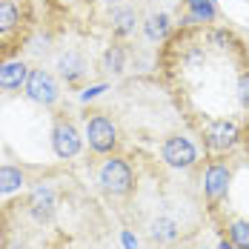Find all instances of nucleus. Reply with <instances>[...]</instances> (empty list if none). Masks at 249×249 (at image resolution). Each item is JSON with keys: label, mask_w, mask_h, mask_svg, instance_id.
<instances>
[{"label": "nucleus", "mask_w": 249, "mask_h": 249, "mask_svg": "<svg viewBox=\"0 0 249 249\" xmlns=\"http://www.w3.org/2000/svg\"><path fill=\"white\" fill-rule=\"evenodd\" d=\"M98 180H100V186H103V192L106 195H115V198L129 195L132 186H135L132 166L126 163L124 158H106L103 166H100V172H98Z\"/></svg>", "instance_id": "obj_1"}, {"label": "nucleus", "mask_w": 249, "mask_h": 249, "mask_svg": "<svg viewBox=\"0 0 249 249\" xmlns=\"http://www.w3.org/2000/svg\"><path fill=\"white\" fill-rule=\"evenodd\" d=\"M160 158H163V163L172 166V169H189V166H195V160H198V149H195V143H192L189 138L172 135V138L163 141Z\"/></svg>", "instance_id": "obj_2"}, {"label": "nucleus", "mask_w": 249, "mask_h": 249, "mask_svg": "<svg viewBox=\"0 0 249 249\" xmlns=\"http://www.w3.org/2000/svg\"><path fill=\"white\" fill-rule=\"evenodd\" d=\"M86 141H89V146L95 152L109 155V152L118 146V126L112 124L106 115H95L86 124Z\"/></svg>", "instance_id": "obj_3"}, {"label": "nucleus", "mask_w": 249, "mask_h": 249, "mask_svg": "<svg viewBox=\"0 0 249 249\" xmlns=\"http://www.w3.org/2000/svg\"><path fill=\"white\" fill-rule=\"evenodd\" d=\"M26 95L29 100H35V103H40V106H52L54 100H57V83H54V77L49 72H43V69H32L29 77H26Z\"/></svg>", "instance_id": "obj_4"}, {"label": "nucleus", "mask_w": 249, "mask_h": 249, "mask_svg": "<svg viewBox=\"0 0 249 249\" xmlns=\"http://www.w3.org/2000/svg\"><path fill=\"white\" fill-rule=\"evenodd\" d=\"M80 146H83V138H80V132H77L72 124L60 121V124L52 129V149H54V155H57L60 160L75 158L77 152H80Z\"/></svg>", "instance_id": "obj_5"}, {"label": "nucleus", "mask_w": 249, "mask_h": 249, "mask_svg": "<svg viewBox=\"0 0 249 249\" xmlns=\"http://www.w3.org/2000/svg\"><path fill=\"white\" fill-rule=\"evenodd\" d=\"M229 183H232V172L226 163H212L206 166V175H203V195L209 203H218V200L226 198L229 192Z\"/></svg>", "instance_id": "obj_6"}, {"label": "nucleus", "mask_w": 249, "mask_h": 249, "mask_svg": "<svg viewBox=\"0 0 249 249\" xmlns=\"http://www.w3.org/2000/svg\"><path fill=\"white\" fill-rule=\"evenodd\" d=\"M203 141H206V146L212 152H226L232 149L235 143H238V126L232 124V121H212V124L203 129Z\"/></svg>", "instance_id": "obj_7"}, {"label": "nucleus", "mask_w": 249, "mask_h": 249, "mask_svg": "<svg viewBox=\"0 0 249 249\" xmlns=\"http://www.w3.org/2000/svg\"><path fill=\"white\" fill-rule=\"evenodd\" d=\"M54 206H57V198H54V189H52V186L40 183V186L32 189V195H29V215H32L37 224L52 221Z\"/></svg>", "instance_id": "obj_8"}, {"label": "nucleus", "mask_w": 249, "mask_h": 249, "mask_svg": "<svg viewBox=\"0 0 249 249\" xmlns=\"http://www.w3.org/2000/svg\"><path fill=\"white\" fill-rule=\"evenodd\" d=\"M26 77H29V66L23 60L0 63V92H15V89L26 86Z\"/></svg>", "instance_id": "obj_9"}, {"label": "nucleus", "mask_w": 249, "mask_h": 249, "mask_svg": "<svg viewBox=\"0 0 249 249\" xmlns=\"http://www.w3.org/2000/svg\"><path fill=\"white\" fill-rule=\"evenodd\" d=\"M135 29H138V12L135 9H129V6L112 9V32L115 35L129 37V35H135Z\"/></svg>", "instance_id": "obj_10"}, {"label": "nucleus", "mask_w": 249, "mask_h": 249, "mask_svg": "<svg viewBox=\"0 0 249 249\" xmlns=\"http://www.w3.org/2000/svg\"><path fill=\"white\" fill-rule=\"evenodd\" d=\"M186 9H189V18L186 23H209L215 20V0H183Z\"/></svg>", "instance_id": "obj_11"}, {"label": "nucleus", "mask_w": 249, "mask_h": 249, "mask_svg": "<svg viewBox=\"0 0 249 249\" xmlns=\"http://www.w3.org/2000/svg\"><path fill=\"white\" fill-rule=\"evenodd\" d=\"M23 183H26V178L18 166H0V195H12Z\"/></svg>", "instance_id": "obj_12"}, {"label": "nucleus", "mask_w": 249, "mask_h": 249, "mask_svg": "<svg viewBox=\"0 0 249 249\" xmlns=\"http://www.w3.org/2000/svg\"><path fill=\"white\" fill-rule=\"evenodd\" d=\"M57 69H60V75L66 77V80H77V77L86 72V63H83V57H80V54L69 52L66 57H60V60H57Z\"/></svg>", "instance_id": "obj_13"}, {"label": "nucleus", "mask_w": 249, "mask_h": 249, "mask_svg": "<svg viewBox=\"0 0 249 249\" xmlns=\"http://www.w3.org/2000/svg\"><path fill=\"white\" fill-rule=\"evenodd\" d=\"M143 32H146V37L149 40H163L166 37V32H169V15H149L146 18V23H143Z\"/></svg>", "instance_id": "obj_14"}, {"label": "nucleus", "mask_w": 249, "mask_h": 249, "mask_svg": "<svg viewBox=\"0 0 249 249\" xmlns=\"http://www.w3.org/2000/svg\"><path fill=\"white\" fill-rule=\"evenodd\" d=\"M149 235L155 241H160V244H169V241L178 238V224H175L172 218H158V221H152Z\"/></svg>", "instance_id": "obj_15"}, {"label": "nucleus", "mask_w": 249, "mask_h": 249, "mask_svg": "<svg viewBox=\"0 0 249 249\" xmlns=\"http://www.w3.org/2000/svg\"><path fill=\"white\" fill-rule=\"evenodd\" d=\"M229 244L235 249H249V221L238 218L229 224Z\"/></svg>", "instance_id": "obj_16"}, {"label": "nucleus", "mask_w": 249, "mask_h": 249, "mask_svg": "<svg viewBox=\"0 0 249 249\" xmlns=\"http://www.w3.org/2000/svg\"><path fill=\"white\" fill-rule=\"evenodd\" d=\"M126 66V52L124 46H109L106 54H103V69L106 72H112V75H121Z\"/></svg>", "instance_id": "obj_17"}, {"label": "nucleus", "mask_w": 249, "mask_h": 249, "mask_svg": "<svg viewBox=\"0 0 249 249\" xmlns=\"http://www.w3.org/2000/svg\"><path fill=\"white\" fill-rule=\"evenodd\" d=\"M18 26V6L12 0H0V35L12 32Z\"/></svg>", "instance_id": "obj_18"}, {"label": "nucleus", "mask_w": 249, "mask_h": 249, "mask_svg": "<svg viewBox=\"0 0 249 249\" xmlns=\"http://www.w3.org/2000/svg\"><path fill=\"white\" fill-rule=\"evenodd\" d=\"M238 100H241L244 109H249V72L238 77Z\"/></svg>", "instance_id": "obj_19"}, {"label": "nucleus", "mask_w": 249, "mask_h": 249, "mask_svg": "<svg viewBox=\"0 0 249 249\" xmlns=\"http://www.w3.org/2000/svg\"><path fill=\"white\" fill-rule=\"evenodd\" d=\"M103 92H106V83H98V86H89V89H86V92L80 95V100H83V103H89V100H95L98 95H103Z\"/></svg>", "instance_id": "obj_20"}, {"label": "nucleus", "mask_w": 249, "mask_h": 249, "mask_svg": "<svg viewBox=\"0 0 249 249\" xmlns=\"http://www.w3.org/2000/svg\"><path fill=\"white\" fill-rule=\"evenodd\" d=\"M121 244H124V249H138V238H135L129 229H124V232H121Z\"/></svg>", "instance_id": "obj_21"}, {"label": "nucleus", "mask_w": 249, "mask_h": 249, "mask_svg": "<svg viewBox=\"0 0 249 249\" xmlns=\"http://www.w3.org/2000/svg\"><path fill=\"white\" fill-rule=\"evenodd\" d=\"M218 249H235V247H232L229 241H221V247H218Z\"/></svg>", "instance_id": "obj_22"}, {"label": "nucleus", "mask_w": 249, "mask_h": 249, "mask_svg": "<svg viewBox=\"0 0 249 249\" xmlns=\"http://www.w3.org/2000/svg\"><path fill=\"white\" fill-rule=\"evenodd\" d=\"M0 232H3V218H0Z\"/></svg>", "instance_id": "obj_23"}, {"label": "nucleus", "mask_w": 249, "mask_h": 249, "mask_svg": "<svg viewBox=\"0 0 249 249\" xmlns=\"http://www.w3.org/2000/svg\"><path fill=\"white\" fill-rule=\"evenodd\" d=\"M200 249H209V247H200Z\"/></svg>", "instance_id": "obj_24"}]
</instances>
